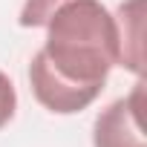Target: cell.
Instances as JSON below:
<instances>
[{"instance_id":"3957f363","label":"cell","mask_w":147,"mask_h":147,"mask_svg":"<svg viewBox=\"0 0 147 147\" xmlns=\"http://www.w3.org/2000/svg\"><path fill=\"white\" fill-rule=\"evenodd\" d=\"M141 3L144 0H127L115 12L118 23V66L136 72L141 78Z\"/></svg>"},{"instance_id":"277c9868","label":"cell","mask_w":147,"mask_h":147,"mask_svg":"<svg viewBox=\"0 0 147 147\" xmlns=\"http://www.w3.org/2000/svg\"><path fill=\"white\" fill-rule=\"evenodd\" d=\"M15 110H18V92H15V84L12 78L0 69V130H3L12 118H15Z\"/></svg>"},{"instance_id":"7a4b0ae2","label":"cell","mask_w":147,"mask_h":147,"mask_svg":"<svg viewBox=\"0 0 147 147\" xmlns=\"http://www.w3.org/2000/svg\"><path fill=\"white\" fill-rule=\"evenodd\" d=\"M141 107H144V81L138 78L124 98H115L95 115L92 147H147L141 127Z\"/></svg>"},{"instance_id":"6da1fadb","label":"cell","mask_w":147,"mask_h":147,"mask_svg":"<svg viewBox=\"0 0 147 147\" xmlns=\"http://www.w3.org/2000/svg\"><path fill=\"white\" fill-rule=\"evenodd\" d=\"M18 23L46 29L32 55L29 84L40 107L58 115L87 110L118 66V23L101 0H26Z\"/></svg>"}]
</instances>
